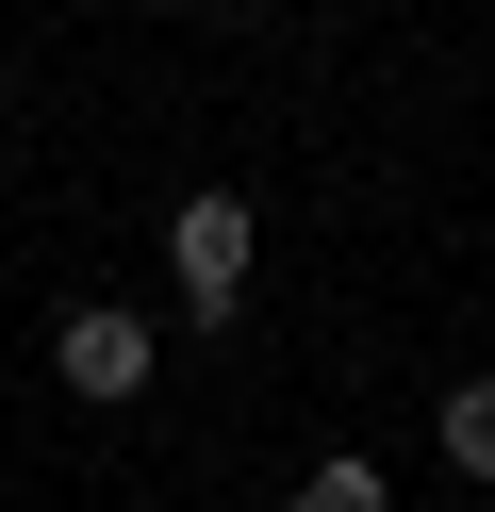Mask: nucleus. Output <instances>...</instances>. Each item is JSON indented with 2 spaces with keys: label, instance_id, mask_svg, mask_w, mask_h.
<instances>
[{
  "label": "nucleus",
  "instance_id": "nucleus-2",
  "mask_svg": "<svg viewBox=\"0 0 495 512\" xmlns=\"http://www.w3.org/2000/svg\"><path fill=\"white\" fill-rule=\"evenodd\" d=\"M50 380L99 397V413H132V397L165 380V331H149L132 298H66V314H50Z\"/></svg>",
  "mask_w": 495,
  "mask_h": 512
},
{
  "label": "nucleus",
  "instance_id": "nucleus-3",
  "mask_svg": "<svg viewBox=\"0 0 495 512\" xmlns=\"http://www.w3.org/2000/svg\"><path fill=\"white\" fill-rule=\"evenodd\" d=\"M429 446H446V479H479V496H495V364L429 397Z\"/></svg>",
  "mask_w": 495,
  "mask_h": 512
},
{
  "label": "nucleus",
  "instance_id": "nucleus-4",
  "mask_svg": "<svg viewBox=\"0 0 495 512\" xmlns=\"http://www.w3.org/2000/svg\"><path fill=\"white\" fill-rule=\"evenodd\" d=\"M281 512H396V479L363 463V446H330V463H297V496Z\"/></svg>",
  "mask_w": 495,
  "mask_h": 512
},
{
  "label": "nucleus",
  "instance_id": "nucleus-1",
  "mask_svg": "<svg viewBox=\"0 0 495 512\" xmlns=\"http://www.w3.org/2000/svg\"><path fill=\"white\" fill-rule=\"evenodd\" d=\"M248 265H264L248 182H198V199L165 215V298H182V331H231V314H248Z\"/></svg>",
  "mask_w": 495,
  "mask_h": 512
},
{
  "label": "nucleus",
  "instance_id": "nucleus-5",
  "mask_svg": "<svg viewBox=\"0 0 495 512\" xmlns=\"http://www.w3.org/2000/svg\"><path fill=\"white\" fill-rule=\"evenodd\" d=\"M132 512H165V496H132Z\"/></svg>",
  "mask_w": 495,
  "mask_h": 512
}]
</instances>
